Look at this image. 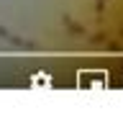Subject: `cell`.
Returning <instances> with one entry per match:
<instances>
[]
</instances>
